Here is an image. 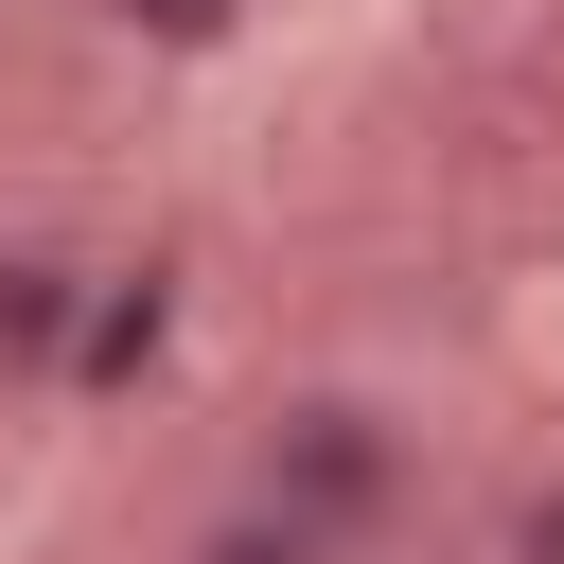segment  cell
I'll return each instance as SVG.
<instances>
[{"label": "cell", "mask_w": 564, "mask_h": 564, "mask_svg": "<svg viewBox=\"0 0 564 564\" xmlns=\"http://www.w3.org/2000/svg\"><path fill=\"white\" fill-rule=\"evenodd\" d=\"M229 494H264V511H300L317 546H352V564H370V546L423 511V423H405L388 388H282Z\"/></svg>", "instance_id": "obj_1"}, {"label": "cell", "mask_w": 564, "mask_h": 564, "mask_svg": "<svg viewBox=\"0 0 564 564\" xmlns=\"http://www.w3.org/2000/svg\"><path fill=\"white\" fill-rule=\"evenodd\" d=\"M70 317H88V247L70 229H0V405H53Z\"/></svg>", "instance_id": "obj_2"}, {"label": "cell", "mask_w": 564, "mask_h": 564, "mask_svg": "<svg viewBox=\"0 0 564 564\" xmlns=\"http://www.w3.org/2000/svg\"><path fill=\"white\" fill-rule=\"evenodd\" d=\"M159 335H176V264H88V317H70V370H53V405H106V388H141V370H159Z\"/></svg>", "instance_id": "obj_3"}, {"label": "cell", "mask_w": 564, "mask_h": 564, "mask_svg": "<svg viewBox=\"0 0 564 564\" xmlns=\"http://www.w3.org/2000/svg\"><path fill=\"white\" fill-rule=\"evenodd\" d=\"M176 564H352V546H317V529L264 511V494H212V511L176 529Z\"/></svg>", "instance_id": "obj_4"}, {"label": "cell", "mask_w": 564, "mask_h": 564, "mask_svg": "<svg viewBox=\"0 0 564 564\" xmlns=\"http://www.w3.org/2000/svg\"><path fill=\"white\" fill-rule=\"evenodd\" d=\"M123 35H141V53H229L247 0H123Z\"/></svg>", "instance_id": "obj_5"}, {"label": "cell", "mask_w": 564, "mask_h": 564, "mask_svg": "<svg viewBox=\"0 0 564 564\" xmlns=\"http://www.w3.org/2000/svg\"><path fill=\"white\" fill-rule=\"evenodd\" d=\"M529 564H564V494H546V511H529Z\"/></svg>", "instance_id": "obj_6"}]
</instances>
